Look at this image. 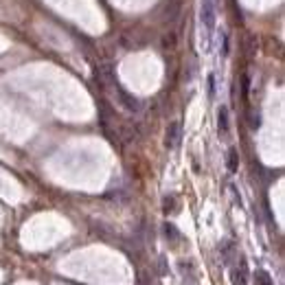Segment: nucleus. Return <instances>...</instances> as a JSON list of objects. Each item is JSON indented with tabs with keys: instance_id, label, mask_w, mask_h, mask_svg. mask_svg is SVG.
<instances>
[{
	"instance_id": "nucleus-1",
	"label": "nucleus",
	"mask_w": 285,
	"mask_h": 285,
	"mask_svg": "<svg viewBox=\"0 0 285 285\" xmlns=\"http://www.w3.org/2000/svg\"><path fill=\"white\" fill-rule=\"evenodd\" d=\"M180 138H182V123L180 121H173L169 127H167V138H165V145L169 149H175L180 145Z\"/></svg>"
},
{
	"instance_id": "nucleus-2",
	"label": "nucleus",
	"mask_w": 285,
	"mask_h": 285,
	"mask_svg": "<svg viewBox=\"0 0 285 285\" xmlns=\"http://www.w3.org/2000/svg\"><path fill=\"white\" fill-rule=\"evenodd\" d=\"M202 24L206 31L215 29V7L211 0H202Z\"/></svg>"
},
{
	"instance_id": "nucleus-3",
	"label": "nucleus",
	"mask_w": 285,
	"mask_h": 285,
	"mask_svg": "<svg viewBox=\"0 0 285 285\" xmlns=\"http://www.w3.org/2000/svg\"><path fill=\"white\" fill-rule=\"evenodd\" d=\"M114 88H116V92H119V101L129 110V112H136V110H141V101H138L136 97H132L127 90H123L119 84H114Z\"/></svg>"
},
{
	"instance_id": "nucleus-4",
	"label": "nucleus",
	"mask_w": 285,
	"mask_h": 285,
	"mask_svg": "<svg viewBox=\"0 0 285 285\" xmlns=\"http://www.w3.org/2000/svg\"><path fill=\"white\" fill-rule=\"evenodd\" d=\"M246 283H248V266L241 259L239 266L232 268V285H246Z\"/></svg>"
},
{
	"instance_id": "nucleus-5",
	"label": "nucleus",
	"mask_w": 285,
	"mask_h": 285,
	"mask_svg": "<svg viewBox=\"0 0 285 285\" xmlns=\"http://www.w3.org/2000/svg\"><path fill=\"white\" fill-rule=\"evenodd\" d=\"M217 129H219L222 136L228 134V110H226L224 106L219 108V112H217Z\"/></svg>"
},
{
	"instance_id": "nucleus-6",
	"label": "nucleus",
	"mask_w": 285,
	"mask_h": 285,
	"mask_svg": "<svg viewBox=\"0 0 285 285\" xmlns=\"http://www.w3.org/2000/svg\"><path fill=\"white\" fill-rule=\"evenodd\" d=\"M254 285H274V281L266 270H257V272H254Z\"/></svg>"
},
{
	"instance_id": "nucleus-7",
	"label": "nucleus",
	"mask_w": 285,
	"mask_h": 285,
	"mask_svg": "<svg viewBox=\"0 0 285 285\" xmlns=\"http://www.w3.org/2000/svg\"><path fill=\"white\" fill-rule=\"evenodd\" d=\"M163 230H165V235H167V239H169V241H180V230L178 228H175V226L173 224H169V222H167L165 226H163Z\"/></svg>"
},
{
	"instance_id": "nucleus-8",
	"label": "nucleus",
	"mask_w": 285,
	"mask_h": 285,
	"mask_svg": "<svg viewBox=\"0 0 285 285\" xmlns=\"http://www.w3.org/2000/svg\"><path fill=\"white\" fill-rule=\"evenodd\" d=\"M237 167H239V153L237 149H228V171L235 173Z\"/></svg>"
},
{
	"instance_id": "nucleus-9",
	"label": "nucleus",
	"mask_w": 285,
	"mask_h": 285,
	"mask_svg": "<svg viewBox=\"0 0 285 285\" xmlns=\"http://www.w3.org/2000/svg\"><path fill=\"white\" fill-rule=\"evenodd\" d=\"M222 254H224V263H228L230 266V259L235 257V248H232V244H224L222 246Z\"/></svg>"
},
{
	"instance_id": "nucleus-10",
	"label": "nucleus",
	"mask_w": 285,
	"mask_h": 285,
	"mask_svg": "<svg viewBox=\"0 0 285 285\" xmlns=\"http://www.w3.org/2000/svg\"><path fill=\"white\" fill-rule=\"evenodd\" d=\"M158 274H160V276L169 274V266H167V259H165V257L158 259Z\"/></svg>"
},
{
	"instance_id": "nucleus-11",
	"label": "nucleus",
	"mask_w": 285,
	"mask_h": 285,
	"mask_svg": "<svg viewBox=\"0 0 285 285\" xmlns=\"http://www.w3.org/2000/svg\"><path fill=\"white\" fill-rule=\"evenodd\" d=\"M209 99H215V75H209Z\"/></svg>"
},
{
	"instance_id": "nucleus-12",
	"label": "nucleus",
	"mask_w": 285,
	"mask_h": 285,
	"mask_svg": "<svg viewBox=\"0 0 285 285\" xmlns=\"http://www.w3.org/2000/svg\"><path fill=\"white\" fill-rule=\"evenodd\" d=\"M222 40H224V55H228V33H224Z\"/></svg>"
},
{
	"instance_id": "nucleus-13",
	"label": "nucleus",
	"mask_w": 285,
	"mask_h": 285,
	"mask_svg": "<svg viewBox=\"0 0 285 285\" xmlns=\"http://www.w3.org/2000/svg\"><path fill=\"white\" fill-rule=\"evenodd\" d=\"M165 46H175V35H171V38H165Z\"/></svg>"
},
{
	"instance_id": "nucleus-14",
	"label": "nucleus",
	"mask_w": 285,
	"mask_h": 285,
	"mask_svg": "<svg viewBox=\"0 0 285 285\" xmlns=\"http://www.w3.org/2000/svg\"><path fill=\"white\" fill-rule=\"evenodd\" d=\"M182 285H197V283H195L193 276H185V283H182Z\"/></svg>"
}]
</instances>
